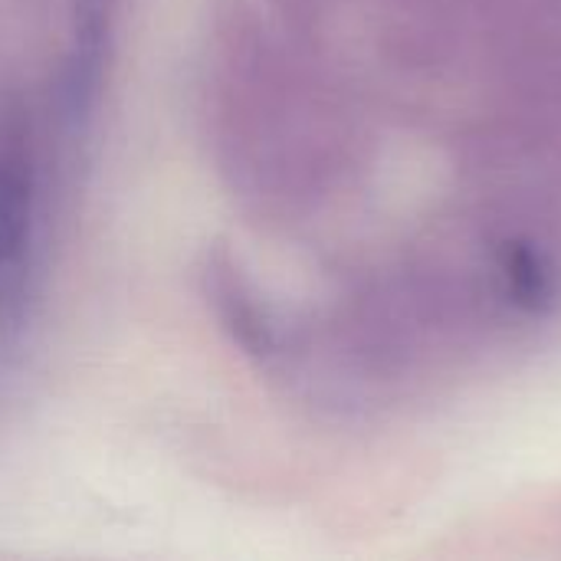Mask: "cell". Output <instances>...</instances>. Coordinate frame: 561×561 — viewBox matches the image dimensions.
I'll list each match as a JSON object with an SVG mask.
<instances>
[{"label": "cell", "instance_id": "obj_1", "mask_svg": "<svg viewBox=\"0 0 561 561\" xmlns=\"http://www.w3.org/2000/svg\"><path fill=\"white\" fill-rule=\"evenodd\" d=\"M30 233V181L13 158H0V296L20 270Z\"/></svg>", "mask_w": 561, "mask_h": 561}]
</instances>
